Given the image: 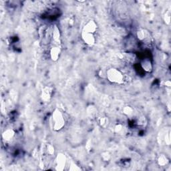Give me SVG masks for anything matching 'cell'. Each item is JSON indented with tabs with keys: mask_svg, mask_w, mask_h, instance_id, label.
<instances>
[{
	"mask_svg": "<svg viewBox=\"0 0 171 171\" xmlns=\"http://www.w3.org/2000/svg\"><path fill=\"white\" fill-rule=\"evenodd\" d=\"M47 152L50 155L54 154L55 152V148L52 145H48L47 148Z\"/></svg>",
	"mask_w": 171,
	"mask_h": 171,
	"instance_id": "obj_13",
	"label": "cell"
},
{
	"mask_svg": "<svg viewBox=\"0 0 171 171\" xmlns=\"http://www.w3.org/2000/svg\"><path fill=\"white\" fill-rule=\"evenodd\" d=\"M141 68L146 72H150L153 70V65L150 60L148 59H144L141 62Z\"/></svg>",
	"mask_w": 171,
	"mask_h": 171,
	"instance_id": "obj_7",
	"label": "cell"
},
{
	"mask_svg": "<svg viewBox=\"0 0 171 171\" xmlns=\"http://www.w3.org/2000/svg\"><path fill=\"white\" fill-rule=\"evenodd\" d=\"M137 37L139 40L142 42H146L150 40V33L144 30H141L137 32Z\"/></svg>",
	"mask_w": 171,
	"mask_h": 171,
	"instance_id": "obj_8",
	"label": "cell"
},
{
	"mask_svg": "<svg viewBox=\"0 0 171 171\" xmlns=\"http://www.w3.org/2000/svg\"><path fill=\"white\" fill-rule=\"evenodd\" d=\"M60 32L59 29H58L56 26L54 28L53 30V34H52V38L53 41L54 42L56 46H60Z\"/></svg>",
	"mask_w": 171,
	"mask_h": 171,
	"instance_id": "obj_6",
	"label": "cell"
},
{
	"mask_svg": "<svg viewBox=\"0 0 171 171\" xmlns=\"http://www.w3.org/2000/svg\"><path fill=\"white\" fill-rule=\"evenodd\" d=\"M15 134V132L12 129H8L3 134V138L6 141H9L13 138Z\"/></svg>",
	"mask_w": 171,
	"mask_h": 171,
	"instance_id": "obj_9",
	"label": "cell"
},
{
	"mask_svg": "<svg viewBox=\"0 0 171 171\" xmlns=\"http://www.w3.org/2000/svg\"><path fill=\"white\" fill-rule=\"evenodd\" d=\"M66 164V157L63 154H59L56 157V167L57 169L61 170L64 168Z\"/></svg>",
	"mask_w": 171,
	"mask_h": 171,
	"instance_id": "obj_4",
	"label": "cell"
},
{
	"mask_svg": "<svg viewBox=\"0 0 171 171\" xmlns=\"http://www.w3.org/2000/svg\"><path fill=\"white\" fill-rule=\"evenodd\" d=\"M164 21L166 23L170 24V11H168L166 12L165 15H164Z\"/></svg>",
	"mask_w": 171,
	"mask_h": 171,
	"instance_id": "obj_14",
	"label": "cell"
},
{
	"mask_svg": "<svg viewBox=\"0 0 171 171\" xmlns=\"http://www.w3.org/2000/svg\"><path fill=\"white\" fill-rule=\"evenodd\" d=\"M158 163L160 166L164 167V166H167L169 163V160L167 156H165L164 154H162L159 156V158L158 159Z\"/></svg>",
	"mask_w": 171,
	"mask_h": 171,
	"instance_id": "obj_11",
	"label": "cell"
},
{
	"mask_svg": "<svg viewBox=\"0 0 171 171\" xmlns=\"http://www.w3.org/2000/svg\"><path fill=\"white\" fill-rule=\"evenodd\" d=\"M98 26L96 23L90 20L88 22L83 28L82 37L83 40L88 46H93L96 42V33Z\"/></svg>",
	"mask_w": 171,
	"mask_h": 171,
	"instance_id": "obj_1",
	"label": "cell"
},
{
	"mask_svg": "<svg viewBox=\"0 0 171 171\" xmlns=\"http://www.w3.org/2000/svg\"><path fill=\"white\" fill-rule=\"evenodd\" d=\"M61 53L60 46H53L50 50V56L53 60H57Z\"/></svg>",
	"mask_w": 171,
	"mask_h": 171,
	"instance_id": "obj_5",
	"label": "cell"
},
{
	"mask_svg": "<svg viewBox=\"0 0 171 171\" xmlns=\"http://www.w3.org/2000/svg\"><path fill=\"white\" fill-rule=\"evenodd\" d=\"M51 90L49 87H46L44 89H43V92H42V99L44 101H48L50 100V97H51Z\"/></svg>",
	"mask_w": 171,
	"mask_h": 171,
	"instance_id": "obj_10",
	"label": "cell"
},
{
	"mask_svg": "<svg viewBox=\"0 0 171 171\" xmlns=\"http://www.w3.org/2000/svg\"><path fill=\"white\" fill-rule=\"evenodd\" d=\"M124 113L127 116H130L133 114V109L130 106H126L124 108Z\"/></svg>",
	"mask_w": 171,
	"mask_h": 171,
	"instance_id": "obj_12",
	"label": "cell"
},
{
	"mask_svg": "<svg viewBox=\"0 0 171 171\" xmlns=\"http://www.w3.org/2000/svg\"><path fill=\"white\" fill-rule=\"evenodd\" d=\"M52 123L53 130L56 131H60L65 126L66 118L64 114L60 110L56 109L53 112Z\"/></svg>",
	"mask_w": 171,
	"mask_h": 171,
	"instance_id": "obj_2",
	"label": "cell"
},
{
	"mask_svg": "<svg viewBox=\"0 0 171 171\" xmlns=\"http://www.w3.org/2000/svg\"><path fill=\"white\" fill-rule=\"evenodd\" d=\"M106 78L110 82L116 84H122L124 83V75L120 70L117 68H112L106 72Z\"/></svg>",
	"mask_w": 171,
	"mask_h": 171,
	"instance_id": "obj_3",
	"label": "cell"
}]
</instances>
